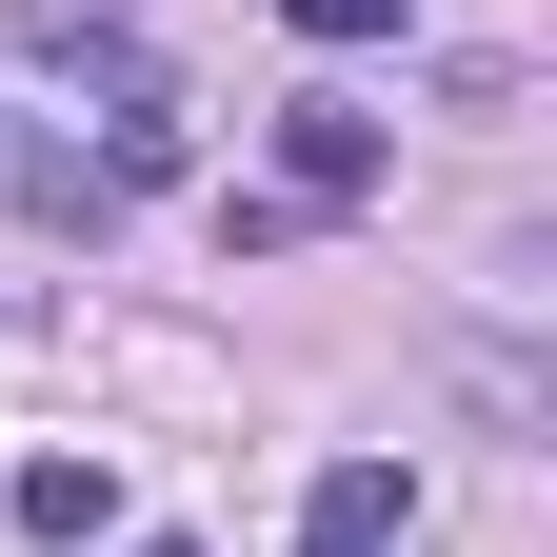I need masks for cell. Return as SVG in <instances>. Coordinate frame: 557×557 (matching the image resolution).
Instances as JSON below:
<instances>
[{"instance_id":"cell-1","label":"cell","mask_w":557,"mask_h":557,"mask_svg":"<svg viewBox=\"0 0 557 557\" xmlns=\"http://www.w3.org/2000/svg\"><path fill=\"white\" fill-rule=\"evenodd\" d=\"M379 180H398V139L359 100H278V199H299V220H359Z\"/></svg>"},{"instance_id":"cell-2","label":"cell","mask_w":557,"mask_h":557,"mask_svg":"<svg viewBox=\"0 0 557 557\" xmlns=\"http://www.w3.org/2000/svg\"><path fill=\"white\" fill-rule=\"evenodd\" d=\"M398 537H418V478L398 458H319L299 478V557H398Z\"/></svg>"},{"instance_id":"cell-3","label":"cell","mask_w":557,"mask_h":557,"mask_svg":"<svg viewBox=\"0 0 557 557\" xmlns=\"http://www.w3.org/2000/svg\"><path fill=\"white\" fill-rule=\"evenodd\" d=\"M0 40L60 60V81H100V100H139V0H0Z\"/></svg>"},{"instance_id":"cell-4","label":"cell","mask_w":557,"mask_h":557,"mask_svg":"<svg viewBox=\"0 0 557 557\" xmlns=\"http://www.w3.org/2000/svg\"><path fill=\"white\" fill-rule=\"evenodd\" d=\"M0 518H21L40 557H81V537H120V478H100V458H21V498H0Z\"/></svg>"},{"instance_id":"cell-5","label":"cell","mask_w":557,"mask_h":557,"mask_svg":"<svg viewBox=\"0 0 557 557\" xmlns=\"http://www.w3.org/2000/svg\"><path fill=\"white\" fill-rule=\"evenodd\" d=\"M0 180H21V220H40V239H100V220H120V199H100V160H60V139H21Z\"/></svg>"},{"instance_id":"cell-6","label":"cell","mask_w":557,"mask_h":557,"mask_svg":"<svg viewBox=\"0 0 557 557\" xmlns=\"http://www.w3.org/2000/svg\"><path fill=\"white\" fill-rule=\"evenodd\" d=\"M180 160H199V139H180V100H160V81H139V100H120V139H100V199H160Z\"/></svg>"},{"instance_id":"cell-7","label":"cell","mask_w":557,"mask_h":557,"mask_svg":"<svg viewBox=\"0 0 557 557\" xmlns=\"http://www.w3.org/2000/svg\"><path fill=\"white\" fill-rule=\"evenodd\" d=\"M278 21H299L319 60H359V40H398V21H418V0H278Z\"/></svg>"},{"instance_id":"cell-8","label":"cell","mask_w":557,"mask_h":557,"mask_svg":"<svg viewBox=\"0 0 557 557\" xmlns=\"http://www.w3.org/2000/svg\"><path fill=\"white\" fill-rule=\"evenodd\" d=\"M139 557H199V537H139Z\"/></svg>"}]
</instances>
